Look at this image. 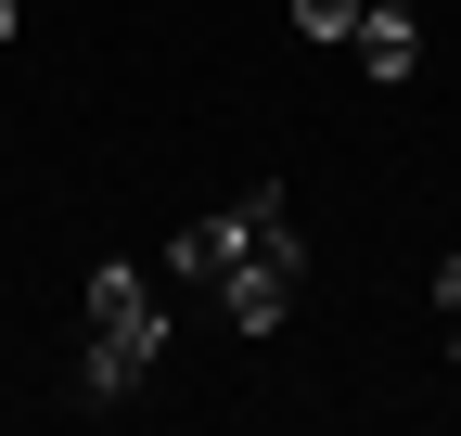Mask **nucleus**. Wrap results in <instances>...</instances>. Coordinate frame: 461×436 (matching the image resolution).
Returning <instances> with one entry per match:
<instances>
[{
	"label": "nucleus",
	"instance_id": "f257e3e1",
	"mask_svg": "<svg viewBox=\"0 0 461 436\" xmlns=\"http://www.w3.org/2000/svg\"><path fill=\"white\" fill-rule=\"evenodd\" d=\"M167 283L218 295L230 334H282V321H295V283H308V232H295V205L257 180L218 218H180V232H167Z\"/></svg>",
	"mask_w": 461,
	"mask_h": 436
},
{
	"label": "nucleus",
	"instance_id": "f03ea898",
	"mask_svg": "<svg viewBox=\"0 0 461 436\" xmlns=\"http://www.w3.org/2000/svg\"><path fill=\"white\" fill-rule=\"evenodd\" d=\"M154 359H167V295H154V269L103 257V269H90V295H77V398H90V411L141 398V386H154Z\"/></svg>",
	"mask_w": 461,
	"mask_h": 436
},
{
	"label": "nucleus",
	"instance_id": "7ed1b4c3",
	"mask_svg": "<svg viewBox=\"0 0 461 436\" xmlns=\"http://www.w3.org/2000/svg\"><path fill=\"white\" fill-rule=\"evenodd\" d=\"M359 65H372V77H411V65H423V26H411V14H372V26H359Z\"/></svg>",
	"mask_w": 461,
	"mask_h": 436
},
{
	"label": "nucleus",
	"instance_id": "20e7f679",
	"mask_svg": "<svg viewBox=\"0 0 461 436\" xmlns=\"http://www.w3.org/2000/svg\"><path fill=\"white\" fill-rule=\"evenodd\" d=\"M295 26H308L321 51H359V26H372V0H295Z\"/></svg>",
	"mask_w": 461,
	"mask_h": 436
},
{
	"label": "nucleus",
	"instance_id": "39448f33",
	"mask_svg": "<svg viewBox=\"0 0 461 436\" xmlns=\"http://www.w3.org/2000/svg\"><path fill=\"white\" fill-rule=\"evenodd\" d=\"M436 308H448V321H461V244H448V257H436Z\"/></svg>",
	"mask_w": 461,
	"mask_h": 436
},
{
	"label": "nucleus",
	"instance_id": "423d86ee",
	"mask_svg": "<svg viewBox=\"0 0 461 436\" xmlns=\"http://www.w3.org/2000/svg\"><path fill=\"white\" fill-rule=\"evenodd\" d=\"M448 386H461V334H448Z\"/></svg>",
	"mask_w": 461,
	"mask_h": 436
}]
</instances>
